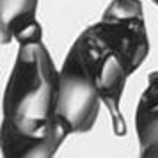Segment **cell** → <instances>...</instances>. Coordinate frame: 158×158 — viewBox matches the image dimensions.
Returning <instances> with one entry per match:
<instances>
[{
  "label": "cell",
  "mask_w": 158,
  "mask_h": 158,
  "mask_svg": "<svg viewBox=\"0 0 158 158\" xmlns=\"http://www.w3.org/2000/svg\"><path fill=\"white\" fill-rule=\"evenodd\" d=\"M105 41L121 55L135 73L149 55V37L140 0H112L94 23Z\"/></svg>",
  "instance_id": "3"
},
{
  "label": "cell",
  "mask_w": 158,
  "mask_h": 158,
  "mask_svg": "<svg viewBox=\"0 0 158 158\" xmlns=\"http://www.w3.org/2000/svg\"><path fill=\"white\" fill-rule=\"evenodd\" d=\"M60 69L43 32L22 39L2 100L0 149L6 158L53 156L69 131L57 115Z\"/></svg>",
  "instance_id": "1"
},
{
  "label": "cell",
  "mask_w": 158,
  "mask_h": 158,
  "mask_svg": "<svg viewBox=\"0 0 158 158\" xmlns=\"http://www.w3.org/2000/svg\"><path fill=\"white\" fill-rule=\"evenodd\" d=\"M37 0H0V39L4 44L43 32L36 20Z\"/></svg>",
  "instance_id": "5"
},
{
  "label": "cell",
  "mask_w": 158,
  "mask_h": 158,
  "mask_svg": "<svg viewBox=\"0 0 158 158\" xmlns=\"http://www.w3.org/2000/svg\"><path fill=\"white\" fill-rule=\"evenodd\" d=\"M151 2H153V4H156V6H158V0H151Z\"/></svg>",
  "instance_id": "6"
},
{
  "label": "cell",
  "mask_w": 158,
  "mask_h": 158,
  "mask_svg": "<svg viewBox=\"0 0 158 158\" xmlns=\"http://www.w3.org/2000/svg\"><path fill=\"white\" fill-rule=\"evenodd\" d=\"M62 64L75 69L87 84H91L112 115L114 133L117 137L126 135V123L119 103L126 80L133 71L126 60L98 34L94 25L87 27L75 39Z\"/></svg>",
  "instance_id": "2"
},
{
  "label": "cell",
  "mask_w": 158,
  "mask_h": 158,
  "mask_svg": "<svg viewBox=\"0 0 158 158\" xmlns=\"http://www.w3.org/2000/svg\"><path fill=\"white\" fill-rule=\"evenodd\" d=\"M135 130L140 156L158 158V71L148 78L135 110Z\"/></svg>",
  "instance_id": "4"
}]
</instances>
